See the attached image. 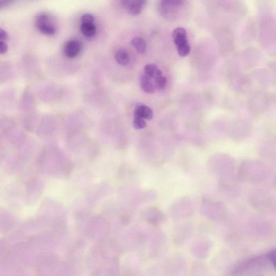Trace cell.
I'll return each instance as SVG.
<instances>
[{"mask_svg":"<svg viewBox=\"0 0 276 276\" xmlns=\"http://www.w3.org/2000/svg\"><path fill=\"white\" fill-rule=\"evenodd\" d=\"M271 99L272 97L266 92L261 90H256L248 98L247 106L253 114H262L268 109Z\"/></svg>","mask_w":276,"mask_h":276,"instance_id":"1","label":"cell"},{"mask_svg":"<svg viewBox=\"0 0 276 276\" xmlns=\"http://www.w3.org/2000/svg\"><path fill=\"white\" fill-rule=\"evenodd\" d=\"M148 0H121L122 7L133 16L139 15L146 7Z\"/></svg>","mask_w":276,"mask_h":276,"instance_id":"6","label":"cell"},{"mask_svg":"<svg viewBox=\"0 0 276 276\" xmlns=\"http://www.w3.org/2000/svg\"><path fill=\"white\" fill-rule=\"evenodd\" d=\"M154 80V85L156 89L163 90L167 85V79L162 75L156 77Z\"/></svg>","mask_w":276,"mask_h":276,"instance_id":"15","label":"cell"},{"mask_svg":"<svg viewBox=\"0 0 276 276\" xmlns=\"http://www.w3.org/2000/svg\"><path fill=\"white\" fill-rule=\"evenodd\" d=\"M8 47L5 42L0 41V53L5 54L8 51Z\"/></svg>","mask_w":276,"mask_h":276,"instance_id":"20","label":"cell"},{"mask_svg":"<svg viewBox=\"0 0 276 276\" xmlns=\"http://www.w3.org/2000/svg\"><path fill=\"white\" fill-rule=\"evenodd\" d=\"M131 44L137 52L144 53L146 50V43L141 37H135L131 41Z\"/></svg>","mask_w":276,"mask_h":276,"instance_id":"13","label":"cell"},{"mask_svg":"<svg viewBox=\"0 0 276 276\" xmlns=\"http://www.w3.org/2000/svg\"><path fill=\"white\" fill-rule=\"evenodd\" d=\"M14 0H1V8L6 7L12 3Z\"/></svg>","mask_w":276,"mask_h":276,"instance_id":"22","label":"cell"},{"mask_svg":"<svg viewBox=\"0 0 276 276\" xmlns=\"http://www.w3.org/2000/svg\"><path fill=\"white\" fill-rule=\"evenodd\" d=\"M144 72L145 74L153 79L162 75L161 71L158 69L154 64H147L144 67Z\"/></svg>","mask_w":276,"mask_h":276,"instance_id":"12","label":"cell"},{"mask_svg":"<svg viewBox=\"0 0 276 276\" xmlns=\"http://www.w3.org/2000/svg\"><path fill=\"white\" fill-rule=\"evenodd\" d=\"M251 124L245 119H240L235 123L234 136L237 141H244L251 134Z\"/></svg>","mask_w":276,"mask_h":276,"instance_id":"5","label":"cell"},{"mask_svg":"<svg viewBox=\"0 0 276 276\" xmlns=\"http://www.w3.org/2000/svg\"><path fill=\"white\" fill-rule=\"evenodd\" d=\"M134 117H141L146 120H151L153 117L152 109L145 105L136 106L134 112Z\"/></svg>","mask_w":276,"mask_h":276,"instance_id":"9","label":"cell"},{"mask_svg":"<svg viewBox=\"0 0 276 276\" xmlns=\"http://www.w3.org/2000/svg\"><path fill=\"white\" fill-rule=\"evenodd\" d=\"M133 127L136 130L144 129L146 126V123L144 119L141 117H134L133 122Z\"/></svg>","mask_w":276,"mask_h":276,"instance_id":"16","label":"cell"},{"mask_svg":"<svg viewBox=\"0 0 276 276\" xmlns=\"http://www.w3.org/2000/svg\"><path fill=\"white\" fill-rule=\"evenodd\" d=\"M151 78L146 74L142 75L140 80V85L142 90L147 94H153L156 89L154 82Z\"/></svg>","mask_w":276,"mask_h":276,"instance_id":"10","label":"cell"},{"mask_svg":"<svg viewBox=\"0 0 276 276\" xmlns=\"http://www.w3.org/2000/svg\"><path fill=\"white\" fill-rule=\"evenodd\" d=\"M8 38L7 33L2 29H0V41L5 42L7 40Z\"/></svg>","mask_w":276,"mask_h":276,"instance_id":"21","label":"cell"},{"mask_svg":"<svg viewBox=\"0 0 276 276\" xmlns=\"http://www.w3.org/2000/svg\"><path fill=\"white\" fill-rule=\"evenodd\" d=\"M275 141H276V137H275Z\"/></svg>","mask_w":276,"mask_h":276,"instance_id":"24","label":"cell"},{"mask_svg":"<svg viewBox=\"0 0 276 276\" xmlns=\"http://www.w3.org/2000/svg\"><path fill=\"white\" fill-rule=\"evenodd\" d=\"M275 99L276 100V96H275Z\"/></svg>","mask_w":276,"mask_h":276,"instance_id":"23","label":"cell"},{"mask_svg":"<svg viewBox=\"0 0 276 276\" xmlns=\"http://www.w3.org/2000/svg\"><path fill=\"white\" fill-rule=\"evenodd\" d=\"M269 68V70L270 71L276 85V64L271 63Z\"/></svg>","mask_w":276,"mask_h":276,"instance_id":"19","label":"cell"},{"mask_svg":"<svg viewBox=\"0 0 276 276\" xmlns=\"http://www.w3.org/2000/svg\"><path fill=\"white\" fill-rule=\"evenodd\" d=\"M172 36L180 56H188L190 52L191 48L188 43L186 30L182 27H178L173 31Z\"/></svg>","mask_w":276,"mask_h":276,"instance_id":"3","label":"cell"},{"mask_svg":"<svg viewBox=\"0 0 276 276\" xmlns=\"http://www.w3.org/2000/svg\"><path fill=\"white\" fill-rule=\"evenodd\" d=\"M82 49V45L78 40H72L66 43L64 47V53L69 59L78 56Z\"/></svg>","mask_w":276,"mask_h":276,"instance_id":"7","label":"cell"},{"mask_svg":"<svg viewBox=\"0 0 276 276\" xmlns=\"http://www.w3.org/2000/svg\"><path fill=\"white\" fill-rule=\"evenodd\" d=\"M186 3V0H158V11L162 16L171 20L177 17Z\"/></svg>","mask_w":276,"mask_h":276,"instance_id":"2","label":"cell"},{"mask_svg":"<svg viewBox=\"0 0 276 276\" xmlns=\"http://www.w3.org/2000/svg\"><path fill=\"white\" fill-rule=\"evenodd\" d=\"M254 78L261 85L268 87L271 85H275L274 79L270 71L266 69H258L254 71Z\"/></svg>","mask_w":276,"mask_h":276,"instance_id":"8","label":"cell"},{"mask_svg":"<svg viewBox=\"0 0 276 276\" xmlns=\"http://www.w3.org/2000/svg\"><path fill=\"white\" fill-rule=\"evenodd\" d=\"M80 21L81 23H94L95 17L90 14H86L81 17Z\"/></svg>","mask_w":276,"mask_h":276,"instance_id":"17","label":"cell"},{"mask_svg":"<svg viewBox=\"0 0 276 276\" xmlns=\"http://www.w3.org/2000/svg\"><path fill=\"white\" fill-rule=\"evenodd\" d=\"M35 26L41 33L47 36L56 34L57 29L52 23L50 17L46 14H40L35 18Z\"/></svg>","mask_w":276,"mask_h":276,"instance_id":"4","label":"cell"},{"mask_svg":"<svg viewBox=\"0 0 276 276\" xmlns=\"http://www.w3.org/2000/svg\"><path fill=\"white\" fill-rule=\"evenodd\" d=\"M270 260L273 266L274 270L276 271V251H273L269 254Z\"/></svg>","mask_w":276,"mask_h":276,"instance_id":"18","label":"cell"},{"mask_svg":"<svg viewBox=\"0 0 276 276\" xmlns=\"http://www.w3.org/2000/svg\"><path fill=\"white\" fill-rule=\"evenodd\" d=\"M80 31L86 38H91L96 34V26L94 23H81Z\"/></svg>","mask_w":276,"mask_h":276,"instance_id":"11","label":"cell"},{"mask_svg":"<svg viewBox=\"0 0 276 276\" xmlns=\"http://www.w3.org/2000/svg\"><path fill=\"white\" fill-rule=\"evenodd\" d=\"M115 59L117 63L121 66H126L130 62L129 54L124 50H118L115 54Z\"/></svg>","mask_w":276,"mask_h":276,"instance_id":"14","label":"cell"}]
</instances>
